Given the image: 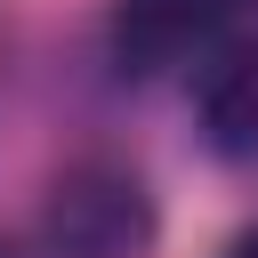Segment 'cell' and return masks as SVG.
<instances>
[{
	"label": "cell",
	"instance_id": "obj_4",
	"mask_svg": "<svg viewBox=\"0 0 258 258\" xmlns=\"http://www.w3.org/2000/svg\"><path fill=\"white\" fill-rule=\"evenodd\" d=\"M226 258H258V226H242V234H234V250H226Z\"/></svg>",
	"mask_w": 258,
	"mask_h": 258
},
{
	"label": "cell",
	"instance_id": "obj_3",
	"mask_svg": "<svg viewBox=\"0 0 258 258\" xmlns=\"http://www.w3.org/2000/svg\"><path fill=\"white\" fill-rule=\"evenodd\" d=\"M202 137L226 161L258 169V40H242V48L202 64Z\"/></svg>",
	"mask_w": 258,
	"mask_h": 258
},
{
	"label": "cell",
	"instance_id": "obj_2",
	"mask_svg": "<svg viewBox=\"0 0 258 258\" xmlns=\"http://www.w3.org/2000/svg\"><path fill=\"white\" fill-rule=\"evenodd\" d=\"M145 226H153L145 218V185L129 169H81V177L56 185V234L81 258H121V250L145 242Z\"/></svg>",
	"mask_w": 258,
	"mask_h": 258
},
{
	"label": "cell",
	"instance_id": "obj_1",
	"mask_svg": "<svg viewBox=\"0 0 258 258\" xmlns=\"http://www.w3.org/2000/svg\"><path fill=\"white\" fill-rule=\"evenodd\" d=\"M258 40V0H121V64L169 73Z\"/></svg>",
	"mask_w": 258,
	"mask_h": 258
}]
</instances>
